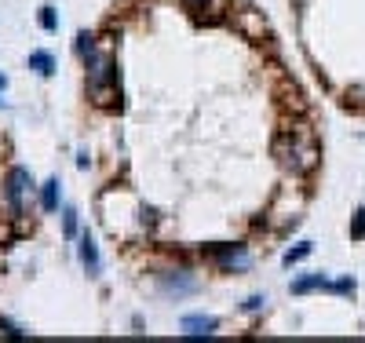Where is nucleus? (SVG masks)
<instances>
[{"mask_svg": "<svg viewBox=\"0 0 365 343\" xmlns=\"http://www.w3.org/2000/svg\"><path fill=\"white\" fill-rule=\"evenodd\" d=\"M4 88H8V77H4V73H0V92H4Z\"/></svg>", "mask_w": 365, "mask_h": 343, "instance_id": "obj_17", "label": "nucleus"}, {"mask_svg": "<svg viewBox=\"0 0 365 343\" xmlns=\"http://www.w3.org/2000/svg\"><path fill=\"white\" fill-rule=\"evenodd\" d=\"M179 329L187 336H212L216 329H219V317H212V314H187L179 322Z\"/></svg>", "mask_w": 365, "mask_h": 343, "instance_id": "obj_5", "label": "nucleus"}, {"mask_svg": "<svg viewBox=\"0 0 365 343\" xmlns=\"http://www.w3.org/2000/svg\"><path fill=\"white\" fill-rule=\"evenodd\" d=\"M190 4H201V0H190Z\"/></svg>", "mask_w": 365, "mask_h": 343, "instance_id": "obj_18", "label": "nucleus"}, {"mask_svg": "<svg viewBox=\"0 0 365 343\" xmlns=\"http://www.w3.org/2000/svg\"><path fill=\"white\" fill-rule=\"evenodd\" d=\"M62 234H66V237H73V234H77V212H73V208L62 212Z\"/></svg>", "mask_w": 365, "mask_h": 343, "instance_id": "obj_13", "label": "nucleus"}, {"mask_svg": "<svg viewBox=\"0 0 365 343\" xmlns=\"http://www.w3.org/2000/svg\"><path fill=\"white\" fill-rule=\"evenodd\" d=\"M41 26H44L48 33L59 30V15H55V8H51V4H41Z\"/></svg>", "mask_w": 365, "mask_h": 343, "instance_id": "obj_11", "label": "nucleus"}, {"mask_svg": "<svg viewBox=\"0 0 365 343\" xmlns=\"http://www.w3.org/2000/svg\"><path fill=\"white\" fill-rule=\"evenodd\" d=\"M158 288L165 292V296H190V292H198V277H194L190 271H165L158 274Z\"/></svg>", "mask_w": 365, "mask_h": 343, "instance_id": "obj_2", "label": "nucleus"}, {"mask_svg": "<svg viewBox=\"0 0 365 343\" xmlns=\"http://www.w3.org/2000/svg\"><path fill=\"white\" fill-rule=\"evenodd\" d=\"M26 190H33L30 172H26V168H11V172H8V179H4V197H8V205H11V208H19V201H22Z\"/></svg>", "mask_w": 365, "mask_h": 343, "instance_id": "obj_4", "label": "nucleus"}, {"mask_svg": "<svg viewBox=\"0 0 365 343\" xmlns=\"http://www.w3.org/2000/svg\"><path fill=\"white\" fill-rule=\"evenodd\" d=\"M81 263H84V271H88V277H99V274H102V259H99V245H95V237H91V234H81Z\"/></svg>", "mask_w": 365, "mask_h": 343, "instance_id": "obj_6", "label": "nucleus"}, {"mask_svg": "<svg viewBox=\"0 0 365 343\" xmlns=\"http://www.w3.org/2000/svg\"><path fill=\"white\" fill-rule=\"evenodd\" d=\"M310 256V241H303V245H296V248H289L281 256V266H292V263H299V259H307Z\"/></svg>", "mask_w": 365, "mask_h": 343, "instance_id": "obj_10", "label": "nucleus"}, {"mask_svg": "<svg viewBox=\"0 0 365 343\" xmlns=\"http://www.w3.org/2000/svg\"><path fill=\"white\" fill-rule=\"evenodd\" d=\"M355 288H358V285H355V277H350V274L340 277V282H333V292H336V296H355Z\"/></svg>", "mask_w": 365, "mask_h": 343, "instance_id": "obj_12", "label": "nucleus"}, {"mask_svg": "<svg viewBox=\"0 0 365 343\" xmlns=\"http://www.w3.org/2000/svg\"><path fill=\"white\" fill-rule=\"evenodd\" d=\"M296 296H307V292H333V282L325 274H307V277H296L292 282Z\"/></svg>", "mask_w": 365, "mask_h": 343, "instance_id": "obj_7", "label": "nucleus"}, {"mask_svg": "<svg viewBox=\"0 0 365 343\" xmlns=\"http://www.w3.org/2000/svg\"><path fill=\"white\" fill-rule=\"evenodd\" d=\"M350 237H355V241H358V237H365V208H358V212H355V223H350Z\"/></svg>", "mask_w": 365, "mask_h": 343, "instance_id": "obj_14", "label": "nucleus"}, {"mask_svg": "<svg viewBox=\"0 0 365 343\" xmlns=\"http://www.w3.org/2000/svg\"><path fill=\"white\" fill-rule=\"evenodd\" d=\"M274 154H278V161H281L292 175L315 172L318 161H321V150H318V143H315V135L303 132V128H292V132L278 135V143H274Z\"/></svg>", "mask_w": 365, "mask_h": 343, "instance_id": "obj_1", "label": "nucleus"}, {"mask_svg": "<svg viewBox=\"0 0 365 343\" xmlns=\"http://www.w3.org/2000/svg\"><path fill=\"white\" fill-rule=\"evenodd\" d=\"M30 70L41 73V77H51V73H55V59H51L48 52H33L30 55Z\"/></svg>", "mask_w": 365, "mask_h": 343, "instance_id": "obj_9", "label": "nucleus"}, {"mask_svg": "<svg viewBox=\"0 0 365 343\" xmlns=\"http://www.w3.org/2000/svg\"><path fill=\"white\" fill-rule=\"evenodd\" d=\"M77 52H81L84 59L95 52V44H91V33H77Z\"/></svg>", "mask_w": 365, "mask_h": 343, "instance_id": "obj_15", "label": "nucleus"}, {"mask_svg": "<svg viewBox=\"0 0 365 343\" xmlns=\"http://www.w3.org/2000/svg\"><path fill=\"white\" fill-rule=\"evenodd\" d=\"M263 307H267V296H249V300H245V311H249V314L263 311Z\"/></svg>", "mask_w": 365, "mask_h": 343, "instance_id": "obj_16", "label": "nucleus"}, {"mask_svg": "<svg viewBox=\"0 0 365 343\" xmlns=\"http://www.w3.org/2000/svg\"><path fill=\"white\" fill-rule=\"evenodd\" d=\"M208 252H212V259L223 266V271H249V266H252V256H249V248H245V245H216Z\"/></svg>", "mask_w": 365, "mask_h": 343, "instance_id": "obj_3", "label": "nucleus"}, {"mask_svg": "<svg viewBox=\"0 0 365 343\" xmlns=\"http://www.w3.org/2000/svg\"><path fill=\"white\" fill-rule=\"evenodd\" d=\"M41 205H44V212H55L59 208V179L51 175V179L41 186Z\"/></svg>", "mask_w": 365, "mask_h": 343, "instance_id": "obj_8", "label": "nucleus"}]
</instances>
